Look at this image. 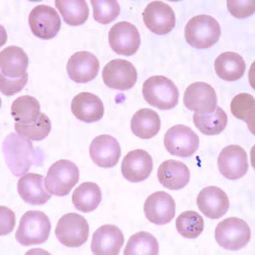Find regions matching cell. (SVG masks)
I'll return each instance as SVG.
<instances>
[{
    "instance_id": "4dcf8cb0",
    "label": "cell",
    "mask_w": 255,
    "mask_h": 255,
    "mask_svg": "<svg viewBox=\"0 0 255 255\" xmlns=\"http://www.w3.org/2000/svg\"><path fill=\"white\" fill-rule=\"evenodd\" d=\"M125 255H157L159 244L156 238L146 232H137L128 241Z\"/></svg>"
},
{
    "instance_id": "8d00e7d4",
    "label": "cell",
    "mask_w": 255,
    "mask_h": 255,
    "mask_svg": "<svg viewBox=\"0 0 255 255\" xmlns=\"http://www.w3.org/2000/svg\"><path fill=\"white\" fill-rule=\"evenodd\" d=\"M227 8L230 13L233 16L244 19L249 17L255 13V0H248V1H227Z\"/></svg>"
},
{
    "instance_id": "9a60e30c",
    "label": "cell",
    "mask_w": 255,
    "mask_h": 255,
    "mask_svg": "<svg viewBox=\"0 0 255 255\" xmlns=\"http://www.w3.org/2000/svg\"><path fill=\"white\" fill-rule=\"evenodd\" d=\"M175 202L165 191H156L146 198L144 212L148 221L157 226L170 222L175 216Z\"/></svg>"
},
{
    "instance_id": "277c9868",
    "label": "cell",
    "mask_w": 255,
    "mask_h": 255,
    "mask_svg": "<svg viewBox=\"0 0 255 255\" xmlns=\"http://www.w3.org/2000/svg\"><path fill=\"white\" fill-rule=\"evenodd\" d=\"M51 224L44 212L31 210L21 217L15 238L22 246L44 244L49 237Z\"/></svg>"
},
{
    "instance_id": "5bb4252c",
    "label": "cell",
    "mask_w": 255,
    "mask_h": 255,
    "mask_svg": "<svg viewBox=\"0 0 255 255\" xmlns=\"http://www.w3.org/2000/svg\"><path fill=\"white\" fill-rule=\"evenodd\" d=\"M218 167L226 179L232 180L240 179L247 174L250 167L246 151L240 145L226 146L219 155Z\"/></svg>"
},
{
    "instance_id": "2e32d148",
    "label": "cell",
    "mask_w": 255,
    "mask_h": 255,
    "mask_svg": "<svg viewBox=\"0 0 255 255\" xmlns=\"http://www.w3.org/2000/svg\"><path fill=\"white\" fill-rule=\"evenodd\" d=\"M153 168L151 155L142 149L128 152L123 159L121 170L125 179L129 182H142L150 176Z\"/></svg>"
},
{
    "instance_id": "ffe728a7",
    "label": "cell",
    "mask_w": 255,
    "mask_h": 255,
    "mask_svg": "<svg viewBox=\"0 0 255 255\" xmlns=\"http://www.w3.org/2000/svg\"><path fill=\"white\" fill-rule=\"evenodd\" d=\"M124 243L125 236L119 227L105 225L94 233L91 251L96 255H118Z\"/></svg>"
},
{
    "instance_id": "d6986e66",
    "label": "cell",
    "mask_w": 255,
    "mask_h": 255,
    "mask_svg": "<svg viewBox=\"0 0 255 255\" xmlns=\"http://www.w3.org/2000/svg\"><path fill=\"white\" fill-rule=\"evenodd\" d=\"M197 207L209 219H219L226 215L230 208V201L226 192L217 186H208L199 192Z\"/></svg>"
},
{
    "instance_id": "d590c367",
    "label": "cell",
    "mask_w": 255,
    "mask_h": 255,
    "mask_svg": "<svg viewBox=\"0 0 255 255\" xmlns=\"http://www.w3.org/2000/svg\"><path fill=\"white\" fill-rule=\"evenodd\" d=\"M28 81V73L17 79H9L0 74V90L3 96H11L23 90Z\"/></svg>"
},
{
    "instance_id": "ac0fdd59",
    "label": "cell",
    "mask_w": 255,
    "mask_h": 255,
    "mask_svg": "<svg viewBox=\"0 0 255 255\" xmlns=\"http://www.w3.org/2000/svg\"><path fill=\"white\" fill-rule=\"evenodd\" d=\"M100 70V62L96 55L89 51L73 54L67 61V74L76 83H88L96 79Z\"/></svg>"
},
{
    "instance_id": "83f0119b",
    "label": "cell",
    "mask_w": 255,
    "mask_h": 255,
    "mask_svg": "<svg viewBox=\"0 0 255 255\" xmlns=\"http://www.w3.org/2000/svg\"><path fill=\"white\" fill-rule=\"evenodd\" d=\"M11 115L15 123L22 125L37 122L41 115L40 104L32 96H20L12 103Z\"/></svg>"
},
{
    "instance_id": "603a6c76",
    "label": "cell",
    "mask_w": 255,
    "mask_h": 255,
    "mask_svg": "<svg viewBox=\"0 0 255 255\" xmlns=\"http://www.w3.org/2000/svg\"><path fill=\"white\" fill-rule=\"evenodd\" d=\"M157 179L165 188L180 190L190 181V171L184 162L176 160H167L157 170Z\"/></svg>"
},
{
    "instance_id": "d4e9b609",
    "label": "cell",
    "mask_w": 255,
    "mask_h": 255,
    "mask_svg": "<svg viewBox=\"0 0 255 255\" xmlns=\"http://www.w3.org/2000/svg\"><path fill=\"white\" fill-rule=\"evenodd\" d=\"M216 74L225 81H237L243 78L246 63L242 55L235 52L222 53L215 62Z\"/></svg>"
},
{
    "instance_id": "44dd1931",
    "label": "cell",
    "mask_w": 255,
    "mask_h": 255,
    "mask_svg": "<svg viewBox=\"0 0 255 255\" xmlns=\"http://www.w3.org/2000/svg\"><path fill=\"white\" fill-rule=\"evenodd\" d=\"M71 109L77 119L87 124L101 121L104 116V104L102 100L90 92L77 95L72 101Z\"/></svg>"
},
{
    "instance_id": "cb8c5ba5",
    "label": "cell",
    "mask_w": 255,
    "mask_h": 255,
    "mask_svg": "<svg viewBox=\"0 0 255 255\" xmlns=\"http://www.w3.org/2000/svg\"><path fill=\"white\" fill-rule=\"evenodd\" d=\"M28 67V56L23 49L9 46L0 53L1 74L9 79H17L25 75Z\"/></svg>"
},
{
    "instance_id": "f1b7e54d",
    "label": "cell",
    "mask_w": 255,
    "mask_h": 255,
    "mask_svg": "<svg viewBox=\"0 0 255 255\" xmlns=\"http://www.w3.org/2000/svg\"><path fill=\"white\" fill-rule=\"evenodd\" d=\"M55 6L64 21L70 26L83 25L90 15V9L84 0H56Z\"/></svg>"
},
{
    "instance_id": "e575fe53",
    "label": "cell",
    "mask_w": 255,
    "mask_h": 255,
    "mask_svg": "<svg viewBox=\"0 0 255 255\" xmlns=\"http://www.w3.org/2000/svg\"><path fill=\"white\" fill-rule=\"evenodd\" d=\"M94 19L99 23L107 25L116 20L120 14V5L117 0H91Z\"/></svg>"
},
{
    "instance_id": "3957f363",
    "label": "cell",
    "mask_w": 255,
    "mask_h": 255,
    "mask_svg": "<svg viewBox=\"0 0 255 255\" xmlns=\"http://www.w3.org/2000/svg\"><path fill=\"white\" fill-rule=\"evenodd\" d=\"M142 94L145 102L161 110L175 108L180 98L174 82L164 76H152L143 84Z\"/></svg>"
},
{
    "instance_id": "f546056e",
    "label": "cell",
    "mask_w": 255,
    "mask_h": 255,
    "mask_svg": "<svg viewBox=\"0 0 255 255\" xmlns=\"http://www.w3.org/2000/svg\"><path fill=\"white\" fill-rule=\"evenodd\" d=\"M193 122L201 133L206 135H216L223 132L226 128L228 117L222 108L218 107L216 110L210 114L193 115Z\"/></svg>"
},
{
    "instance_id": "52a82bcc",
    "label": "cell",
    "mask_w": 255,
    "mask_h": 255,
    "mask_svg": "<svg viewBox=\"0 0 255 255\" xmlns=\"http://www.w3.org/2000/svg\"><path fill=\"white\" fill-rule=\"evenodd\" d=\"M90 226L83 216L69 213L60 219L55 228L59 242L68 248H79L87 242Z\"/></svg>"
},
{
    "instance_id": "d6a6232c",
    "label": "cell",
    "mask_w": 255,
    "mask_h": 255,
    "mask_svg": "<svg viewBox=\"0 0 255 255\" xmlns=\"http://www.w3.org/2000/svg\"><path fill=\"white\" fill-rule=\"evenodd\" d=\"M175 225L178 232L187 239L198 238L204 228L203 217L195 211L183 212L177 218Z\"/></svg>"
},
{
    "instance_id": "7402d4cb",
    "label": "cell",
    "mask_w": 255,
    "mask_h": 255,
    "mask_svg": "<svg viewBox=\"0 0 255 255\" xmlns=\"http://www.w3.org/2000/svg\"><path fill=\"white\" fill-rule=\"evenodd\" d=\"M44 180L41 174L28 173L18 180V193L25 203L43 205L51 198V194L47 192L44 186Z\"/></svg>"
},
{
    "instance_id": "4316f807",
    "label": "cell",
    "mask_w": 255,
    "mask_h": 255,
    "mask_svg": "<svg viewBox=\"0 0 255 255\" xmlns=\"http://www.w3.org/2000/svg\"><path fill=\"white\" fill-rule=\"evenodd\" d=\"M102 198L101 188L94 182L83 183L73 191V205L83 213H89L97 209Z\"/></svg>"
},
{
    "instance_id": "9c48e42d",
    "label": "cell",
    "mask_w": 255,
    "mask_h": 255,
    "mask_svg": "<svg viewBox=\"0 0 255 255\" xmlns=\"http://www.w3.org/2000/svg\"><path fill=\"white\" fill-rule=\"evenodd\" d=\"M28 23L32 33L41 39L55 38L61 28V18L54 8L39 4L30 12Z\"/></svg>"
},
{
    "instance_id": "7a4b0ae2",
    "label": "cell",
    "mask_w": 255,
    "mask_h": 255,
    "mask_svg": "<svg viewBox=\"0 0 255 255\" xmlns=\"http://www.w3.org/2000/svg\"><path fill=\"white\" fill-rule=\"evenodd\" d=\"M221 35V25L210 15H196L185 27L187 43L196 49H209L217 43Z\"/></svg>"
},
{
    "instance_id": "4fadbf2b",
    "label": "cell",
    "mask_w": 255,
    "mask_h": 255,
    "mask_svg": "<svg viewBox=\"0 0 255 255\" xmlns=\"http://www.w3.org/2000/svg\"><path fill=\"white\" fill-rule=\"evenodd\" d=\"M142 15L145 26L155 34H168L175 26L176 19L174 9L162 1H153L149 3Z\"/></svg>"
},
{
    "instance_id": "74e56055",
    "label": "cell",
    "mask_w": 255,
    "mask_h": 255,
    "mask_svg": "<svg viewBox=\"0 0 255 255\" xmlns=\"http://www.w3.org/2000/svg\"><path fill=\"white\" fill-rule=\"evenodd\" d=\"M15 226V214L8 208L1 206V236L10 233Z\"/></svg>"
},
{
    "instance_id": "e0dca14e",
    "label": "cell",
    "mask_w": 255,
    "mask_h": 255,
    "mask_svg": "<svg viewBox=\"0 0 255 255\" xmlns=\"http://www.w3.org/2000/svg\"><path fill=\"white\" fill-rule=\"evenodd\" d=\"M91 159L101 168H113L121 157V147L116 138L109 134L96 137L90 146Z\"/></svg>"
},
{
    "instance_id": "1f68e13d",
    "label": "cell",
    "mask_w": 255,
    "mask_h": 255,
    "mask_svg": "<svg viewBox=\"0 0 255 255\" xmlns=\"http://www.w3.org/2000/svg\"><path fill=\"white\" fill-rule=\"evenodd\" d=\"M231 111L233 116L246 122L250 129L255 133V100L250 94H238L232 99L231 103Z\"/></svg>"
},
{
    "instance_id": "ba28073f",
    "label": "cell",
    "mask_w": 255,
    "mask_h": 255,
    "mask_svg": "<svg viewBox=\"0 0 255 255\" xmlns=\"http://www.w3.org/2000/svg\"><path fill=\"white\" fill-rule=\"evenodd\" d=\"M164 146L168 153L180 157H188L197 151L200 139L197 133L186 125L170 128L164 135Z\"/></svg>"
},
{
    "instance_id": "5b68a950",
    "label": "cell",
    "mask_w": 255,
    "mask_h": 255,
    "mask_svg": "<svg viewBox=\"0 0 255 255\" xmlns=\"http://www.w3.org/2000/svg\"><path fill=\"white\" fill-rule=\"evenodd\" d=\"M79 180V169L75 163L61 159L50 166L44 180V186L50 194L64 197L69 194Z\"/></svg>"
},
{
    "instance_id": "30bf717a",
    "label": "cell",
    "mask_w": 255,
    "mask_h": 255,
    "mask_svg": "<svg viewBox=\"0 0 255 255\" xmlns=\"http://www.w3.org/2000/svg\"><path fill=\"white\" fill-rule=\"evenodd\" d=\"M183 102L187 109L195 113L210 114L217 108V95L210 84L196 82L186 89Z\"/></svg>"
},
{
    "instance_id": "8fae6325",
    "label": "cell",
    "mask_w": 255,
    "mask_h": 255,
    "mask_svg": "<svg viewBox=\"0 0 255 255\" xmlns=\"http://www.w3.org/2000/svg\"><path fill=\"white\" fill-rule=\"evenodd\" d=\"M102 78L108 87L125 91L136 84L137 70L129 61L116 59L105 66Z\"/></svg>"
},
{
    "instance_id": "836d02e7",
    "label": "cell",
    "mask_w": 255,
    "mask_h": 255,
    "mask_svg": "<svg viewBox=\"0 0 255 255\" xmlns=\"http://www.w3.org/2000/svg\"><path fill=\"white\" fill-rule=\"evenodd\" d=\"M15 129L16 133L21 134L28 139L40 141L45 139L51 131V122L49 118L41 113L40 118L37 122L32 123L30 125H22L15 123Z\"/></svg>"
},
{
    "instance_id": "484cf974",
    "label": "cell",
    "mask_w": 255,
    "mask_h": 255,
    "mask_svg": "<svg viewBox=\"0 0 255 255\" xmlns=\"http://www.w3.org/2000/svg\"><path fill=\"white\" fill-rule=\"evenodd\" d=\"M131 130L141 139H151L156 136L161 128L159 115L149 108L137 111L131 119Z\"/></svg>"
},
{
    "instance_id": "8992f818",
    "label": "cell",
    "mask_w": 255,
    "mask_h": 255,
    "mask_svg": "<svg viewBox=\"0 0 255 255\" xmlns=\"http://www.w3.org/2000/svg\"><path fill=\"white\" fill-rule=\"evenodd\" d=\"M251 238V230L246 221L240 218H227L218 224L215 239L226 250L238 251L246 246Z\"/></svg>"
},
{
    "instance_id": "6da1fadb",
    "label": "cell",
    "mask_w": 255,
    "mask_h": 255,
    "mask_svg": "<svg viewBox=\"0 0 255 255\" xmlns=\"http://www.w3.org/2000/svg\"><path fill=\"white\" fill-rule=\"evenodd\" d=\"M2 148L6 165L15 177L26 174L32 165L43 164V151L35 148L30 139L21 134L9 133L3 140Z\"/></svg>"
},
{
    "instance_id": "7c38bea8",
    "label": "cell",
    "mask_w": 255,
    "mask_h": 255,
    "mask_svg": "<svg viewBox=\"0 0 255 255\" xmlns=\"http://www.w3.org/2000/svg\"><path fill=\"white\" fill-rule=\"evenodd\" d=\"M109 44L118 55L130 56L137 52L140 46V35L136 26L121 21L112 26L109 31Z\"/></svg>"
}]
</instances>
